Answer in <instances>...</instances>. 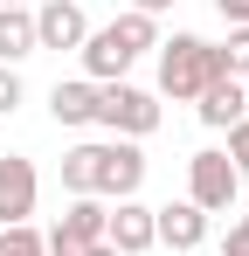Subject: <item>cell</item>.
<instances>
[{
	"mask_svg": "<svg viewBox=\"0 0 249 256\" xmlns=\"http://www.w3.org/2000/svg\"><path fill=\"white\" fill-rule=\"evenodd\" d=\"M0 242H7V228H0Z\"/></svg>",
	"mask_w": 249,
	"mask_h": 256,
	"instance_id": "obj_24",
	"label": "cell"
},
{
	"mask_svg": "<svg viewBox=\"0 0 249 256\" xmlns=\"http://www.w3.org/2000/svg\"><path fill=\"white\" fill-rule=\"evenodd\" d=\"M97 125L111 138H152L160 132V97L138 84H97Z\"/></svg>",
	"mask_w": 249,
	"mask_h": 256,
	"instance_id": "obj_3",
	"label": "cell"
},
{
	"mask_svg": "<svg viewBox=\"0 0 249 256\" xmlns=\"http://www.w3.org/2000/svg\"><path fill=\"white\" fill-rule=\"evenodd\" d=\"M104 242H111L118 256H146V250H152V208H146V201L104 208Z\"/></svg>",
	"mask_w": 249,
	"mask_h": 256,
	"instance_id": "obj_10",
	"label": "cell"
},
{
	"mask_svg": "<svg viewBox=\"0 0 249 256\" xmlns=\"http://www.w3.org/2000/svg\"><path fill=\"white\" fill-rule=\"evenodd\" d=\"M0 256H48V250H42V228H28V222H21V228H7Z\"/></svg>",
	"mask_w": 249,
	"mask_h": 256,
	"instance_id": "obj_16",
	"label": "cell"
},
{
	"mask_svg": "<svg viewBox=\"0 0 249 256\" xmlns=\"http://www.w3.org/2000/svg\"><path fill=\"white\" fill-rule=\"evenodd\" d=\"M21 56H35V14L28 7H0V62L14 70Z\"/></svg>",
	"mask_w": 249,
	"mask_h": 256,
	"instance_id": "obj_13",
	"label": "cell"
},
{
	"mask_svg": "<svg viewBox=\"0 0 249 256\" xmlns=\"http://www.w3.org/2000/svg\"><path fill=\"white\" fill-rule=\"evenodd\" d=\"M222 62H228V76H249V28H228V42H222Z\"/></svg>",
	"mask_w": 249,
	"mask_h": 256,
	"instance_id": "obj_15",
	"label": "cell"
},
{
	"mask_svg": "<svg viewBox=\"0 0 249 256\" xmlns=\"http://www.w3.org/2000/svg\"><path fill=\"white\" fill-rule=\"evenodd\" d=\"M90 242H104V201H97V194H76V201L62 208V222L42 236V250L48 256H83Z\"/></svg>",
	"mask_w": 249,
	"mask_h": 256,
	"instance_id": "obj_6",
	"label": "cell"
},
{
	"mask_svg": "<svg viewBox=\"0 0 249 256\" xmlns=\"http://www.w3.org/2000/svg\"><path fill=\"white\" fill-rule=\"evenodd\" d=\"M48 118L56 125H97V84H56L48 90Z\"/></svg>",
	"mask_w": 249,
	"mask_h": 256,
	"instance_id": "obj_12",
	"label": "cell"
},
{
	"mask_svg": "<svg viewBox=\"0 0 249 256\" xmlns=\"http://www.w3.org/2000/svg\"><path fill=\"white\" fill-rule=\"evenodd\" d=\"M194 111H201V125H208V132L242 125V118H249V104H242V76H222V84H208L201 97H194Z\"/></svg>",
	"mask_w": 249,
	"mask_h": 256,
	"instance_id": "obj_11",
	"label": "cell"
},
{
	"mask_svg": "<svg viewBox=\"0 0 249 256\" xmlns=\"http://www.w3.org/2000/svg\"><path fill=\"white\" fill-rule=\"evenodd\" d=\"M228 76V62H222V48L201 42V35H173V42H160V97H173V104H194L208 84H222Z\"/></svg>",
	"mask_w": 249,
	"mask_h": 256,
	"instance_id": "obj_2",
	"label": "cell"
},
{
	"mask_svg": "<svg viewBox=\"0 0 249 256\" xmlns=\"http://www.w3.org/2000/svg\"><path fill=\"white\" fill-rule=\"evenodd\" d=\"M62 187H70V194H90V187H97V146H90V138L62 152Z\"/></svg>",
	"mask_w": 249,
	"mask_h": 256,
	"instance_id": "obj_14",
	"label": "cell"
},
{
	"mask_svg": "<svg viewBox=\"0 0 249 256\" xmlns=\"http://www.w3.org/2000/svg\"><path fill=\"white\" fill-rule=\"evenodd\" d=\"M166 7H173V0H132V14H152V21H160Z\"/></svg>",
	"mask_w": 249,
	"mask_h": 256,
	"instance_id": "obj_21",
	"label": "cell"
},
{
	"mask_svg": "<svg viewBox=\"0 0 249 256\" xmlns=\"http://www.w3.org/2000/svg\"><path fill=\"white\" fill-rule=\"evenodd\" d=\"M90 21H83L76 0H42L35 7V48H83Z\"/></svg>",
	"mask_w": 249,
	"mask_h": 256,
	"instance_id": "obj_9",
	"label": "cell"
},
{
	"mask_svg": "<svg viewBox=\"0 0 249 256\" xmlns=\"http://www.w3.org/2000/svg\"><path fill=\"white\" fill-rule=\"evenodd\" d=\"M83 256H118V250H111V242H90V250H83Z\"/></svg>",
	"mask_w": 249,
	"mask_h": 256,
	"instance_id": "obj_22",
	"label": "cell"
},
{
	"mask_svg": "<svg viewBox=\"0 0 249 256\" xmlns=\"http://www.w3.org/2000/svg\"><path fill=\"white\" fill-rule=\"evenodd\" d=\"M152 242H166V250H180V256H201L208 214L194 201H166V208H152Z\"/></svg>",
	"mask_w": 249,
	"mask_h": 256,
	"instance_id": "obj_8",
	"label": "cell"
},
{
	"mask_svg": "<svg viewBox=\"0 0 249 256\" xmlns=\"http://www.w3.org/2000/svg\"><path fill=\"white\" fill-rule=\"evenodd\" d=\"M214 14H222L228 28H249V0H214Z\"/></svg>",
	"mask_w": 249,
	"mask_h": 256,
	"instance_id": "obj_20",
	"label": "cell"
},
{
	"mask_svg": "<svg viewBox=\"0 0 249 256\" xmlns=\"http://www.w3.org/2000/svg\"><path fill=\"white\" fill-rule=\"evenodd\" d=\"M146 48H160V21L152 14H118L111 28H90L83 35V84H124V70L146 56Z\"/></svg>",
	"mask_w": 249,
	"mask_h": 256,
	"instance_id": "obj_1",
	"label": "cell"
},
{
	"mask_svg": "<svg viewBox=\"0 0 249 256\" xmlns=\"http://www.w3.org/2000/svg\"><path fill=\"white\" fill-rule=\"evenodd\" d=\"M236 187H242V180L228 166V152H194V160H187V201L201 214H228L236 208Z\"/></svg>",
	"mask_w": 249,
	"mask_h": 256,
	"instance_id": "obj_5",
	"label": "cell"
},
{
	"mask_svg": "<svg viewBox=\"0 0 249 256\" xmlns=\"http://www.w3.org/2000/svg\"><path fill=\"white\" fill-rule=\"evenodd\" d=\"M35 194H42V173H35V160L7 152V160H0V228H21V222L35 214Z\"/></svg>",
	"mask_w": 249,
	"mask_h": 256,
	"instance_id": "obj_7",
	"label": "cell"
},
{
	"mask_svg": "<svg viewBox=\"0 0 249 256\" xmlns=\"http://www.w3.org/2000/svg\"><path fill=\"white\" fill-rule=\"evenodd\" d=\"M222 256H249V214H236V222H228V242H222Z\"/></svg>",
	"mask_w": 249,
	"mask_h": 256,
	"instance_id": "obj_19",
	"label": "cell"
},
{
	"mask_svg": "<svg viewBox=\"0 0 249 256\" xmlns=\"http://www.w3.org/2000/svg\"><path fill=\"white\" fill-rule=\"evenodd\" d=\"M21 97H28L21 70H7V62H0V118H14V111H21Z\"/></svg>",
	"mask_w": 249,
	"mask_h": 256,
	"instance_id": "obj_17",
	"label": "cell"
},
{
	"mask_svg": "<svg viewBox=\"0 0 249 256\" xmlns=\"http://www.w3.org/2000/svg\"><path fill=\"white\" fill-rule=\"evenodd\" d=\"M228 166H236V180H249V118L228 125Z\"/></svg>",
	"mask_w": 249,
	"mask_h": 256,
	"instance_id": "obj_18",
	"label": "cell"
},
{
	"mask_svg": "<svg viewBox=\"0 0 249 256\" xmlns=\"http://www.w3.org/2000/svg\"><path fill=\"white\" fill-rule=\"evenodd\" d=\"M0 7H28V0H0Z\"/></svg>",
	"mask_w": 249,
	"mask_h": 256,
	"instance_id": "obj_23",
	"label": "cell"
},
{
	"mask_svg": "<svg viewBox=\"0 0 249 256\" xmlns=\"http://www.w3.org/2000/svg\"><path fill=\"white\" fill-rule=\"evenodd\" d=\"M138 187H146V152H138V138H111V146H97V201H138Z\"/></svg>",
	"mask_w": 249,
	"mask_h": 256,
	"instance_id": "obj_4",
	"label": "cell"
}]
</instances>
